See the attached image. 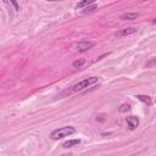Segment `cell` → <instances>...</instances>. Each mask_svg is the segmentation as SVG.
<instances>
[{"mask_svg": "<svg viewBox=\"0 0 156 156\" xmlns=\"http://www.w3.org/2000/svg\"><path fill=\"white\" fill-rule=\"evenodd\" d=\"M126 121H127V126H128V128L130 130L136 129L138 126H139V118L136 116H129V117H127Z\"/></svg>", "mask_w": 156, "mask_h": 156, "instance_id": "cell-4", "label": "cell"}, {"mask_svg": "<svg viewBox=\"0 0 156 156\" xmlns=\"http://www.w3.org/2000/svg\"><path fill=\"white\" fill-rule=\"evenodd\" d=\"M155 62H156V58H155Z\"/></svg>", "mask_w": 156, "mask_h": 156, "instance_id": "cell-17", "label": "cell"}, {"mask_svg": "<svg viewBox=\"0 0 156 156\" xmlns=\"http://www.w3.org/2000/svg\"><path fill=\"white\" fill-rule=\"evenodd\" d=\"M152 23H156V18H155V20H154V21H152Z\"/></svg>", "mask_w": 156, "mask_h": 156, "instance_id": "cell-15", "label": "cell"}, {"mask_svg": "<svg viewBox=\"0 0 156 156\" xmlns=\"http://www.w3.org/2000/svg\"><path fill=\"white\" fill-rule=\"evenodd\" d=\"M136 32V28L135 27H128V28H124L119 32H116L115 33V37L117 38H122V37H126V35H130V34H134Z\"/></svg>", "mask_w": 156, "mask_h": 156, "instance_id": "cell-5", "label": "cell"}, {"mask_svg": "<svg viewBox=\"0 0 156 156\" xmlns=\"http://www.w3.org/2000/svg\"><path fill=\"white\" fill-rule=\"evenodd\" d=\"M95 44L93 41H88V40H83V41H79L77 45H76V50L79 51V52H84V51H88L90 50Z\"/></svg>", "mask_w": 156, "mask_h": 156, "instance_id": "cell-3", "label": "cell"}, {"mask_svg": "<svg viewBox=\"0 0 156 156\" xmlns=\"http://www.w3.org/2000/svg\"><path fill=\"white\" fill-rule=\"evenodd\" d=\"M10 2H11L12 6L15 7V11H20V5H18V2H17L16 0H10Z\"/></svg>", "mask_w": 156, "mask_h": 156, "instance_id": "cell-12", "label": "cell"}, {"mask_svg": "<svg viewBox=\"0 0 156 156\" xmlns=\"http://www.w3.org/2000/svg\"><path fill=\"white\" fill-rule=\"evenodd\" d=\"M84 62H85V60H84V58H80V60H77V61H74V62H73V66L79 68V67H80V66H82Z\"/></svg>", "mask_w": 156, "mask_h": 156, "instance_id": "cell-11", "label": "cell"}, {"mask_svg": "<svg viewBox=\"0 0 156 156\" xmlns=\"http://www.w3.org/2000/svg\"><path fill=\"white\" fill-rule=\"evenodd\" d=\"M129 110H130V105H129V104H122V105L118 107V111L122 112V113H123V112H128Z\"/></svg>", "mask_w": 156, "mask_h": 156, "instance_id": "cell-10", "label": "cell"}, {"mask_svg": "<svg viewBox=\"0 0 156 156\" xmlns=\"http://www.w3.org/2000/svg\"><path fill=\"white\" fill-rule=\"evenodd\" d=\"M96 0H82V1H79L78 4H77V9H83V7H87V6H89V5H91V4H94Z\"/></svg>", "mask_w": 156, "mask_h": 156, "instance_id": "cell-9", "label": "cell"}, {"mask_svg": "<svg viewBox=\"0 0 156 156\" xmlns=\"http://www.w3.org/2000/svg\"><path fill=\"white\" fill-rule=\"evenodd\" d=\"M96 9V6L95 5H93V6H87L85 7V10H84V12H91V11H94Z\"/></svg>", "mask_w": 156, "mask_h": 156, "instance_id": "cell-13", "label": "cell"}, {"mask_svg": "<svg viewBox=\"0 0 156 156\" xmlns=\"http://www.w3.org/2000/svg\"><path fill=\"white\" fill-rule=\"evenodd\" d=\"M7 1H9V0H2V2H4V4H7Z\"/></svg>", "mask_w": 156, "mask_h": 156, "instance_id": "cell-14", "label": "cell"}, {"mask_svg": "<svg viewBox=\"0 0 156 156\" xmlns=\"http://www.w3.org/2000/svg\"><path fill=\"white\" fill-rule=\"evenodd\" d=\"M135 98L138 99V100H140L141 102H144V104H146L147 106H151V104H152V100H151V98L150 96H147V95H135Z\"/></svg>", "mask_w": 156, "mask_h": 156, "instance_id": "cell-7", "label": "cell"}, {"mask_svg": "<svg viewBox=\"0 0 156 156\" xmlns=\"http://www.w3.org/2000/svg\"><path fill=\"white\" fill-rule=\"evenodd\" d=\"M76 133V128L72 127V126H66V127H61L58 129H55L51 132L50 136L51 139L54 140H57V139H62L65 136H69L71 134H74Z\"/></svg>", "mask_w": 156, "mask_h": 156, "instance_id": "cell-1", "label": "cell"}, {"mask_svg": "<svg viewBox=\"0 0 156 156\" xmlns=\"http://www.w3.org/2000/svg\"><path fill=\"white\" fill-rule=\"evenodd\" d=\"M80 144V139H72V140H68L66 143H63V147L65 149H68V147H72V146H76V145H79Z\"/></svg>", "mask_w": 156, "mask_h": 156, "instance_id": "cell-8", "label": "cell"}, {"mask_svg": "<svg viewBox=\"0 0 156 156\" xmlns=\"http://www.w3.org/2000/svg\"><path fill=\"white\" fill-rule=\"evenodd\" d=\"M139 17V13H135V12H127V13H123L121 15V20H136Z\"/></svg>", "mask_w": 156, "mask_h": 156, "instance_id": "cell-6", "label": "cell"}, {"mask_svg": "<svg viewBox=\"0 0 156 156\" xmlns=\"http://www.w3.org/2000/svg\"><path fill=\"white\" fill-rule=\"evenodd\" d=\"M98 82H99V78H98V77L84 78L83 80L76 83V84L72 87V90H73V91H82V90L87 89L88 87H90V85H93V84H95V83H98Z\"/></svg>", "mask_w": 156, "mask_h": 156, "instance_id": "cell-2", "label": "cell"}, {"mask_svg": "<svg viewBox=\"0 0 156 156\" xmlns=\"http://www.w3.org/2000/svg\"><path fill=\"white\" fill-rule=\"evenodd\" d=\"M48 1H58V0H48Z\"/></svg>", "mask_w": 156, "mask_h": 156, "instance_id": "cell-16", "label": "cell"}]
</instances>
